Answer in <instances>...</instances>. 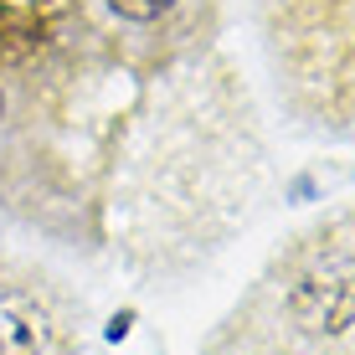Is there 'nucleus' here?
Masks as SVG:
<instances>
[{
    "mask_svg": "<svg viewBox=\"0 0 355 355\" xmlns=\"http://www.w3.org/2000/svg\"><path fill=\"white\" fill-rule=\"evenodd\" d=\"M196 355H355V206L288 232Z\"/></svg>",
    "mask_w": 355,
    "mask_h": 355,
    "instance_id": "nucleus-1",
    "label": "nucleus"
},
{
    "mask_svg": "<svg viewBox=\"0 0 355 355\" xmlns=\"http://www.w3.org/2000/svg\"><path fill=\"white\" fill-rule=\"evenodd\" d=\"M273 93L304 134H355V0H252Z\"/></svg>",
    "mask_w": 355,
    "mask_h": 355,
    "instance_id": "nucleus-2",
    "label": "nucleus"
},
{
    "mask_svg": "<svg viewBox=\"0 0 355 355\" xmlns=\"http://www.w3.org/2000/svg\"><path fill=\"white\" fill-rule=\"evenodd\" d=\"M0 355H88V304L16 252H0Z\"/></svg>",
    "mask_w": 355,
    "mask_h": 355,
    "instance_id": "nucleus-3",
    "label": "nucleus"
},
{
    "mask_svg": "<svg viewBox=\"0 0 355 355\" xmlns=\"http://www.w3.org/2000/svg\"><path fill=\"white\" fill-rule=\"evenodd\" d=\"M175 6L180 0H108V10L129 26H155L160 16H175Z\"/></svg>",
    "mask_w": 355,
    "mask_h": 355,
    "instance_id": "nucleus-4",
    "label": "nucleus"
}]
</instances>
